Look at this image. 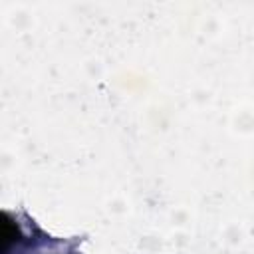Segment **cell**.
Instances as JSON below:
<instances>
[{
    "instance_id": "obj_1",
    "label": "cell",
    "mask_w": 254,
    "mask_h": 254,
    "mask_svg": "<svg viewBox=\"0 0 254 254\" xmlns=\"http://www.w3.org/2000/svg\"><path fill=\"white\" fill-rule=\"evenodd\" d=\"M18 240H20V230H18V226H16L8 216H4V250H8L10 244H12V242H18Z\"/></svg>"
}]
</instances>
